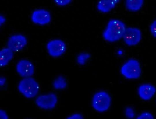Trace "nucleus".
<instances>
[{
	"label": "nucleus",
	"mask_w": 156,
	"mask_h": 119,
	"mask_svg": "<svg viewBox=\"0 0 156 119\" xmlns=\"http://www.w3.org/2000/svg\"><path fill=\"white\" fill-rule=\"evenodd\" d=\"M31 19L34 23L40 25L47 24L50 22L51 16L50 13L48 11L39 9L34 11L31 16Z\"/></svg>",
	"instance_id": "nucleus-10"
},
{
	"label": "nucleus",
	"mask_w": 156,
	"mask_h": 119,
	"mask_svg": "<svg viewBox=\"0 0 156 119\" xmlns=\"http://www.w3.org/2000/svg\"><path fill=\"white\" fill-rule=\"evenodd\" d=\"M27 44V40L25 36L21 34H16L9 38L7 46L13 52H17L23 49Z\"/></svg>",
	"instance_id": "nucleus-8"
},
{
	"label": "nucleus",
	"mask_w": 156,
	"mask_h": 119,
	"mask_svg": "<svg viewBox=\"0 0 156 119\" xmlns=\"http://www.w3.org/2000/svg\"><path fill=\"white\" fill-rule=\"evenodd\" d=\"M46 48L49 54L54 57L62 55L66 50L65 42L60 39H54L49 41L47 44Z\"/></svg>",
	"instance_id": "nucleus-7"
},
{
	"label": "nucleus",
	"mask_w": 156,
	"mask_h": 119,
	"mask_svg": "<svg viewBox=\"0 0 156 119\" xmlns=\"http://www.w3.org/2000/svg\"><path fill=\"white\" fill-rule=\"evenodd\" d=\"M150 31L152 35L156 38V20H154L150 26Z\"/></svg>",
	"instance_id": "nucleus-19"
},
{
	"label": "nucleus",
	"mask_w": 156,
	"mask_h": 119,
	"mask_svg": "<svg viewBox=\"0 0 156 119\" xmlns=\"http://www.w3.org/2000/svg\"><path fill=\"white\" fill-rule=\"evenodd\" d=\"M142 37L140 30L136 27L126 28L122 38L125 43L129 46L137 44L140 41Z\"/></svg>",
	"instance_id": "nucleus-6"
},
{
	"label": "nucleus",
	"mask_w": 156,
	"mask_h": 119,
	"mask_svg": "<svg viewBox=\"0 0 156 119\" xmlns=\"http://www.w3.org/2000/svg\"><path fill=\"white\" fill-rule=\"evenodd\" d=\"M125 24L117 19H112L108 23L103 33V37L106 41L112 42L122 38L126 29Z\"/></svg>",
	"instance_id": "nucleus-1"
},
{
	"label": "nucleus",
	"mask_w": 156,
	"mask_h": 119,
	"mask_svg": "<svg viewBox=\"0 0 156 119\" xmlns=\"http://www.w3.org/2000/svg\"><path fill=\"white\" fill-rule=\"evenodd\" d=\"M137 119H153L154 117L150 113L148 112H144L139 115Z\"/></svg>",
	"instance_id": "nucleus-18"
},
{
	"label": "nucleus",
	"mask_w": 156,
	"mask_h": 119,
	"mask_svg": "<svg viewBox=\"0 0 156 119\" xmlns=\"http://www.w3.org/2000/svg\"><path fill=\"white\" fill-rule=\"evenodd\" d=\"M16 69L19 74L24 78L31 77L34 72V65L30 61L26 59L20 61L16 64Z\"/></svg>",
	"instance_id": "nucleus-9"
},
{
	"label": "nucleus",
	"mask_w": 156,
	"mask_h": 119,
	"mask_svg": "<svg viewBox=\"0 0 156 119\" xmlns=\"http://www.w3.org/2000/svg\"><path fill=\"white\" fill-rule=\"evenodd\" d=\"M19 91L25 97L31 98L35 97L39 90L37 82L31 77L24 78L19 83Z\"/></svg>",
	"instance_id": "nucleus-2"
},
{
	"label": "nucleus",
	"mask_w": 156,
	"mask_h": 119,
	"mask_svg": "<svg viewBox=\"0 0 156 119\" xmlns=\"http://www.w3.org/2000/svg\"><path fill=\"white\" fill-rule=\"evenodd\" d=\"M116 4L108 0H100L97 7L98 9L103 13L108 12L113 9Z\"/></svg>",
	"instance_id": "nucleus-13"
},
{
	"label": "nucleus",
	"mask_w": 156,
	"mask_h": 119,
	"mask_svg": "<svg viewBox=\"0 0 156 119\" xmlns=\"http://www.w3.org/2000/svg\"><path fill=\"white\" fill-rule=\"evenodd\" d=\"M0 118L2 119H7L8 116L6 112L3 110H0Z\"/></svg>",
	"instance_id": "nucleus-22"
},
{
	"label": "nucleus",
	"mask_w": 156,
	"mask_h": 119,
	"mask_svg": "<svg viewBox=\"0 0 156 119\" xmlns=\"http://www.w3.org/2000/svg\"><path fill=\"white\" fill-rule=\"evenodd\" d=\"M90 55L89 53H81L77 57V62L80 65H83L90 58Z\"/></svg>",
	"instance_id": "nucleus-16"
},
{
	"label": "nucleus",
	"mask_w": 156,
	"mask_h": 119,
	"mask_svg": "<svg viewBox=\"0 0 156 119\" xmlns=\"http://www.w3.org/2000/svg\"><path fill=\"white\" fill-rule=\"evenodd\" d=\"M52 85L54 88L56 89H62L66 87L67 83L64 77L59 76L54 80Z\"/></svg>",
	"instance_id": "nucleus-15"
},
{
	"label": "nucleus",
	"mask_w": 156,
	"mask_h": 119,
	"mask_svg": "<svg viewBox=\"0 0 156 119\" xmlns=\"http://www.w3.org/2000/svg\"><path fill=\"white\" fill-rule=\"evenodd\" d=\"M83 117L81 114L75 113L72 114L68 117L67 119H83Z\"/></svg>",
	"instance_id": "nucleus-21"
},
{
	"label": "nucleus",
	"mask_w": 156,
	"mask_h": 119,
	"mask_svg": "<svg viewBox=\"0 0 156 119\" xmlns=\"http://www.w3.org/2000/svg\"><path fill=\"white\" fill-rule=\"evenodd\" d=\"M6 82V78L4 77H1L0 78V86H2L4 85Z\"/></svg>",
	"instance_id": "nucleus-23"
},
{
	"label": "nucleus",
	"mask_w": 156,
	"mask_h": 119,
	"mask_svg": "<svg viewBox=\"0 0 156 119\" xmlns=\"http://www.w3.org/2000/svg\"><path fill=\"white\" fill-rule=\"evenodd\" d=\"M144 0H125V6L127 9L132 12L140 10L142 7Z\"/></svg>",
	"instance_id": "nucleus-14"
},
{
	"label": "nucleus",
	"mask_w": 156,
	"mask_h": 119,
	"mask_svg": "<svg viewBox=\"0 0 156 119\" xmlns=\"http://www.w3.org/2000/svg\"><path fill=\"white\" fill-rule=\"evenodd\" d=\"M111 98L109 95L105 91H100L93 96L92 105L96 111L103 112L107 111L110 107Z\"/></svg>",
	"instance_id": "nucleus-3"
},
{
	"label": "nucleus",
	"mask_w": 156,
	"mask_h": 119,
	"mask_svg": "<svg viewBox=\"0 0 156 119\" xmlns=\"http://www.w3.org/2000/svg\"><path fill=\"white\" fill-rule=\"evenodd\" d=\"M13 56V51L8 47L2 49L0 52V67L6 65L12 59Z\"/></svg>",
	"instance_id": "nucleus-12"
},
{
	"label": "nucleus",
	"mask_w": 156,
	"mask_h": 119,
	"mask_svg": "<svg viewBox=\"0 0 156 119\" xmlns=\"http://www.w3.org/2000/svg\"><path fill=\"white\" fill-rule=\"evenodd\" d=\"M57 102V96L54 93L40 95L36 98L35 100V103L38 107L45 110L54 108Z\"/></svg>",
	"instance_id": "nucleus-5"
},
{
	"label": "nucleus",
	"mask_w": 156,
	"mask_h": 119,
	"mask_svg": "<svg viewBox=\"0 0 156 119\" xmlns=\"http://www.w3.org/2000/svg\"><path fill=\"white\" fill-rule=\"evenodd\" d=\"M5 21V17L2 15L0 16V25L1 26V25L2 24H3L4 22Z\"/></svg>",
	"instance_id": "nucleus-24"
},
{
	"label": "nucleus",
	"mask_w": 156,
	"mask_h": 119,
	"mask_svg": "<svg viewBox=\"0 0 156 119\" xmlns=\"http://www.w3.org/2000/svg\"><path fill=\"white\" fill-rule=\"evenodd\" d=\"M56 3L58 5L64 6L69 3L72 0H54Z\"/></svg>",
	"instance_id": "nucleus-20"
},
{
	"label": "nucleus",
	"mask_w": 156,
	"mask_h": 119,
	"mask_svg": "<svg viewBox=\"0 0 156 119\" xmlns=\"http://www.w3.org/2000/svg\"><path fill=\"white\" fill-rule=\"evenodd\" d=\"M125 114L129 118H133L135 116V112L133 109L131 107H127L125 110Z\"/></svg>",
	"instance_id": "nucleus-17"
},
{
	"label": "nucleus",
	"mask_w": 156,
	"mask_h": 119,
	"mask_svg": "<svg viewBox=\"0 0 156 119\" xmlns=\"http://www.w3.org/2000/svg\"><path fill=\"white\" fill-rule=\"evenodd\" d=\"M113 2H114V3H115V4H117L118 3L120 0H108Z\"/></svg>",
	"instance_id": "nucleus-25"
},
{
	"label": "nucleus",
	"mask_w": 156,
	"mask_h": 119,
	"mask_svg": "<svg viewBox=\"0 0 156 119\" xmlns=\"http://www.w3.org/2000/svg\"><path fill=\"white\" fill-rule=\"evenodd\" d=\"M156 92V89L149 84H144L140 86L138 89V93L140 97L145 100L151 99Z\"/></svg>",
	"instance_id": "nucleus-11"
},
{
	"label": "nucleus",
	"mask_w": 156,
	"mask_h": 119,
	"mask_svg": "<svg viewBox=\"0 0 156 119\" xmlns=\"http://www.w3.org/2000/svg\"><path fill=\"white\" fill-rule=\"evenodd\" d=\"M120 72L126 78L133 79L139 78L141 75V70L138 61L134 59H130L122 65Z\"/></svg>",
	"instance_id": "nucleus-4"
}]
</instances>
